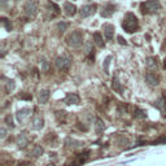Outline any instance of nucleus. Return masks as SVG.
<instances>
[{
    "instance_id": "obj_1",
    "label": "nucleus",
    "mask_w": 166,
    "mask_h": 166,
    "mask_svg": "<svg viewBox=\"0 0 166 166\" xmlns=\"http://www.w3.org/2000/svg\"><path fill=\"white\" fill-rule=\"evenodd\" d=\"M122 27L125 29L126 33H134L135 30H137L139 22H137V18L135 17V15H132V13H127V15L125 16V18H123Z\"/></svg>"
},
{
    "instance_id": "obj_2",
    "label": "nucleus",
    "mask_w": 166,
    "mask_h": 166,
    "mask_svg": "<svg viewBox=\"0 0 166 166\" xmlns=\"http://www.w3.org/2000/svg\"><path fill=\"white\" fill-rule=\"evenodd\" d=\"M161 4L158 0H148V1L143 3L140 5V9H142V13L144 15H148V13H154L157 10H160Z\"/></svg>"
},
{
    "instance_id": "obj_3",
    "label": "nucleus",
    "mask_w": 166,
    "mask_h": 166,
    "mask_svg": "<svg viewBox=\"0 0 166 166\" xmlns=\"http://www.w3.org/2000/svg\"><path fill=\"white\" fill-rule=\"evenodd\" d=\"M66 42H68V44L70 45V47H74V48L79 47V45L82 44V42H83L82 33H80L79 30L73 31V33L68 37V39H66Z\"/></svg>"
},
{
    "instance_id": "obj_4",
    "label": "nucleus",
    "mask_w": 166,
    "mask_h": 166,
    "mask_svg": "<svg viewBox=\"0 0 166 166\" xmlns=\"http://www.w3.org/2000/svg\"><path fill=\"white\" fill-rule=\"evenodd\" d=\"M70 64H72V60H70V57H66V56L56 59V66H57L60 70H66V69H69Z\"/></svg>"
},
{
    "instance_id": "obj_5",
    "label": "nucleus",
    "mask_w": 166,
    "mask_h": 166,
    "mask_svg": "<svg viewBox=\"0 0 166 166\" xmlns=\"http://www.w3.org/2000/svg\"><path fill=\"white\" fill-rule=\"evenodd\" d=\"M37 3L34 1V0H29V1L26 3V5H25V10H26V15L27 17H35L37 15Z\"/></svg>"
},
{
    "instance_id": "obj_6",
    "label": "nucleus",
    "mask_w": 166,
    "mask_h": 166,
    "mask_svg": "<svg viewBox=\"0 0 166 166\" xmlns=\"http://www.w3.org/2000/svg\"><path fill=\"white\" fill-rule=\"evenodd\" d=\"M96 4H90V5H84L82 7V9H80V16L82 17H88L91 15H94L95 12H96Z\"/></svg>"
},
{
    "instance_id": "obj_7",
    "label": "nucleus",
    "mask_w": 166,
    "mask_h": 166,
    "mask_svg": "<svg viewBox=\"0 0 166 166\" xmlns=\"http://www.w3.org/2000/svg\"><path fill=\"white\" fill-rule=\"evenodd\" d=\"M114 12H116V5L112 4V3H107V4L103 7V10H101V16H103V17H110Z\"/></svg>"
},
{
    "instance_id": "obj_8",
    "label": "nucleus",
    "mask_w": 166,
    "mask_h": 166,
    "mask_svg": "<svg viewBox=\"0 0 166 166\" xmlns=\"http://www.w3.org/2000/svg\"><path fill=\"white\" fill-rule=\"evenodd\" d=\"M103 31H104V35L107 38V40H110L113 38V34H114V26L110 23H105L103 26Z\"/></svg>"
},
{
    "instance_id": "obj_9",
    "label": "nucleus",
    "mask_w": 166,
    "mask_h": 166,
    "mask_svg": "<svg viewBox=\"0 0 166 166\" xmlns=\"http://www.w3.org/2000/svg\"><path fill=\"white\" fill-rule=\"evenodd\" d=\"M64 9H65V13L68 16H74V15H75V12H77L75 5H73L72 3H69V1L64 4Z\"/></svg>"
},
{
    "instance_id": "obj_10",
    "label": "nucleus",
    "mask_w": 166,
    "mask_h": 166,
    "mask_svg": "<svg viewBox=\"0 0 166 166\" xmlns=\"http://www.w3.org/2000/svg\"><path fill=\"white\" fill-rule=\"evenodd\" d=\"M66 104H78L79 103V96L77 94H69L68 97L65 99Z\"/></svg>"
},
{
    "instance_id": "obj_11",
    "label": "nucleus",
    "mask_w": 166,
    "mask_h": 166,
    "mask_svg": "<svg viewBox=\"0 0 166 166\" xmlns=\"http://www.w3.org/2000/svg\"><path fill=\"white\" fill-rule=\"evenodd\" d=\"M17 142H18V146L21 148H23V147H26V144H27V137H26V134L22 132V134H20V136H18V139H17Z\"/></svg>"
},
{
    "instance_id": "obj_12",
    "label": "nucleus",
    "mask_w": 166,
    "mask_h": 166,
    "mask_svg": "<svg viewBox=\"0 0 166 166\" xmlns=\"http://www.w3.org/2000/svg\"><path fill=\"white\" fill-rule=\"evenodd\" d=\"M48 99H49V92L47 90H43V91H40V94H39V101L42 104H45L48 101Z\"/></svg>"
},
{
    "instance_id": "obj_13",
    "label": "nucleus",
    "mask_w": 166,
    "mask_h": 166,
    "mask_svg": "<svg viewBox=\"0 0 166 166\" xmlns=\"http://www.w3.org/2000/svg\"><path fill=\"white\" fill-rule=\"evenodd\" d=\"M33 127L35 130H39L43 127V119H42V117H35L33 119Z\"/></svg>"
},
{
    "instance_id": "obj_14",
    "label": "nucleus",
    "mask_w": 166,
    "mask_h": 166,
    "mask_svg": "<svg viewBox=\"0 0 166 166\" xmlns=\"http://www.w3.org/2000/svg\"><path fill=\"white\" fill-rule=\"evenodd\" d=\"M146 80H147V82L149 83V84H153V86H154V84H158V79L153 75V74H151V73L146 75Z\"/></svg>"
},
{
    "instance_id": "obj_15",
    "label": "nucleus",
    "mask_w": 166,
    "mask_h": 166,
    "mask_svg": "<svg viewBox=\"0 0 166 166\" xmlns=\"http://www.w3.org/2000/svg\"><path fill=\"white\" fill-rule=\"evenodd\" d=\"M94 39H95V43H96L99 47H103V39H101V35H100V33H95L94 34Z\"/></svg>"
},
{
    "instance_id": "obj_16",
    "label": "nucleus",
    "mask_w": 166,
    "mask_h": 166,
    "mask_svg": "<svg viewBox=\"0 0 166 166\" xmlns=\"http://www.w3.org/2000/svg\"><path fill=\"white\" fill-rule=\"evenodd\" d=\"M43 153V148L42 147H39V146H37L34 148V151H33V156H35V157H38V156H40V154Z\"/></svg>"
},
{
    "instance_id": "obj_17",
    "label": "nucleus",
    "mask_w": 166,
    "mask_h": 166,
    "mask_svg": "<svg viewBox=\"0 0 166 166\" xmlns=\"http://www.w3.org/2000/svg\"><path fill=\"white\" fill-rule=\"evenodd\" d=\"M68 26H69V25L66 22H60L57 25V29H59V31H65L66 29H68Z\"/></svg>"
},
{
    "instance_id": "obj_18",
    "label": "nucleus",
    "mask_w": 166,
    "mask_h": 166,
    "mask_svg": "<svg viewBox=\"0 0 166 166\" xmlns=\"http://www.w3.org/2000/svg\"><path fill=\"white\" fill-rule=\"evenodd\" d=\"M29 112H30L29 109H23V110L18 112V119H20V121H22V119H23V117H25V116H26V114H25V113H29Z\"/></svg>"
},
{
    "instance_id": "obj_19",
    "label": "nucleus",
    "mask_w": 166,
    "mask_h": 166,
    "mask_svg": "<svg viewBox=\"0 0 166 166\" xmlns=\"http://www.w3.org/2000/svg\"><path fill=\"white\" fill-rule=\"evenodd\" d=\"M15 88V82L13 80H10V82H8V86H7V90L10 91V90H13Z\"/></svg>"
},
{
    "instance_id": "obj_20",
    "label": "nucleus",
    "mask_w": 166,
    "mask_h": 166,
    "mask_svg": "<svg viewBox=\"0 0 166 166\" xmlns=\"http://www.w3.org/2000/svg\"><path fill=\"white\" fill-rule=\"evenodd\" d=\"M134 116H136V117H146V116H144V113L142 110H139V109H136V113Z\"/></svg>"
},
{
    "instance_id": "obj_21",
    "label": "nucleus",
    "mask_w": 166,
    "mask_h": 166,
    "mask_svg": "<svg viewBox=\"0 0 166 166\" xmlns=\"http://www.w3.org/2000/svg\"><path fill=\"white\" fill-rule=\"evenodd\" d=\"M154 61H156L154 59H148V66H153L154 65Z\"/></svg>"
},
{
    "instance_id": "obj_22",
    "label": "nucleus",
    "mask_w": 166,
    "mask_h": 166,
    "mask_svg": "<svg viewBox=\"0 0 166 166\" xmlns=\"http://www.w3.org/2000/svg\"><path fill=\"white\" fill-rule=\"evenodd\" d=\"M101 129H103V123H101V121H97V132H100Z\"/></svg>"
},
{
    "instance_id": "obj_23",
    "label": "nucleus",
    "mask_w": 166,
    "mask_h": 166,
    "mask_svg": "<svg viewBox=\"0 0 166 166\" xmlns=\"http://www.w3.org/2000/svg\"><path fill=\"white\" fill-rule=\"evenodd\" d=\"M118 40H119V43H121V44H126V40L123 39V38L121 37V35H119V37H118Z\"/></svg>"
},
{
    "instance_id": "obj_24",
    "label": "nucleus",
    "mask_w": 166,
    "mask_h": 166,
    "mask_svg": "<svg viewBox=\"0 0 166 166\" xmlns=\"http://www.w3.org/2000/svg\"><path fill=\"white\" fill-rule=\"evenodd\" d=\"M47 69H48V64L45 61H43V70H47Z\"/></svg>"
},
{
    "instance_id": "obj_25",
    "label": "nucleus",
    "mask_w": 166,
    "mask_h": 166,
    "mask_svg": "<svg viewBox=\"0 0 166 166\" xmlns=\"http://www.w3.org/2000/svg\"><path fill=\"white\" fill-rule=\"evenodd\" d=\"M1 134H3L1 137H5V130L4 129H1Z\"/></svg>"
},
{
    "instance_id": "obj_26",
    "label": "nucleus",
    "mask_w": 166,
    "mask_h": 166,
    "mask_svg": "<svg viewBox=\"0 0 166 166\" xmlns=\"http://www.w3.org/2000/svg\"><path fill=\"white\" fill-rule=\"evenodd\" d=\"M165 69H166V61H165Z\"/></svg>"
}]
</instances>
